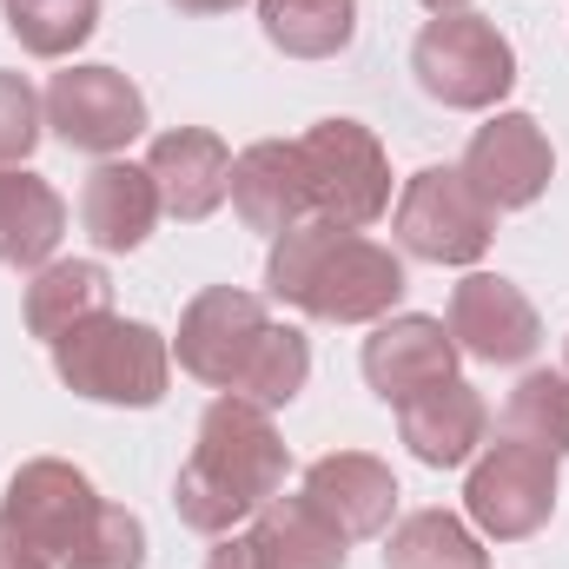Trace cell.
<instances>
[{"instance_id": "6da1fadb", "label": "cell", "mask_w": 569, "mask_h": 569, "mask_svg": "<svg viewBox=\"0 0 569 569\" xmlns=\"http://www.w3.org/2000/svg\"><path fill=\"white\" fill-rule=\"evenodd\" d=\"M284 470H291V450H284L272 411L246 405V398H212L199 437H192V457L179 463L172 477V510L186 530L199 537H226L239 523H252L272 497L284 490Z\"/></svg>"}, {"instance_id": "7a4b0ae2", "label": "cell", "mask_w": 569, "mask_h": 569, "mask_svg": "<svg viewBox=\"0 0 569 569\" xmlns=\"http://www.w3.org/2000/svg\"><path fill=\"white\" fill-rule=\"evenodd\" d=\"M266 291L318 325H378L405 298V259L365 232L305 219L298 232L272 239Z\"/></svg>"}, {"instance_id": "3957f363", "label": "cell", "mask_w": 569, "mask_h": 569, "mask_svg": "<svg viewBox=\"0 0 569 569\" xmlns=\"http://www.w3.org/2000/svg\"><path fill=\"white\" fill-rule=\"evenodd\" d=\"M53 371L73 398L93 405H120V411H152L172 385V338H159L146 318L127 311H100L87 325H73L53 345Z\"/></svg>"}, {"instance_id": "277c9868", "label": "cell", "mask_w": 569, "mask_h": 569, "mask_svg": "<svg viewBox=\"0 0 569 569\" xmlns=\"http://www.w3.org/2000/svg\"><path fill=\"white\" fill-rule=\"evenodd\" d=\"M411 73L437 107L450 113H490L517 87V47L483 13H437L411 40Z\"/></svg>"}, {"instance_id": "5b68a950", "label": "cell", "mask_w": 569, "mask_h": 569, "mask_svg": "<svg viewBox=\"0 0 569 569\" xmlns=\"http://www.w3.org/2000/svg\"><path fill=\"white\" fill-rule=\"evenodd\" d=\"M305 159V192H311V219L365 232L391 212V159L365 120H318L298 133Z\"/></svg>"}, {"instance_id": "8992f818", "label": "cell", "mask_w": 569, "mask_h": 569, "mask_svg": "<svg viewBox=\"0 0 569 569\" xmlns=\"http://www.w3.org/2000/svg\"><path fill=\"white\" fill-rule=\"evenodd\" d=\"M398 246L425 266H477L497 239V212L477 199V186L457 166H425L398 192Z\"/></svg>"}, {"instance_id": "52a82bcc", "label": "cell", "mask_w": 569, "mask_h": 569, "mask_svg": "<svg viewBox=\"0 0 569 569\" xmlns=\"http://www.w3.org/2000/svg\"><path fill=\"white\" fill-rule=\"evenodd\" d=\"M463 517H470L483 537H497V543H523V537H537V530L557 517V457L497 437V443L470 463Z\"/></svg>"}, {"instance_id": "ba28073f", "label": "cell", "mask_w": 569, "mask_h": 569, "mask_svg": "<svg viewBox=\"0 0 569 569\" xmlns=\"http://www.w3.org/2000/svg\"><path fill=\"white\" fill-rule=\"evenodd\" d=\"M100 503L107 497L93 490V477L80 463H67V457H27L7 477V490H0V517L53 569L73 557V543L87 537V523L100 517Z\"/></svg>"}, {"instance_id": "9c48e42d", "label": "cell", "mask_w": 569, "mask_h": 569, "mask_svg": "<svg viewBox=\"0 0 569 569\" xmlns=\"http://www.w3.org/2000/svg\"><path fill=\"white\" fill-rule=\"evenodd\" d=\"M53 140L93 159H113L146 133V93L120 73V67H67L47 80L40 93Z\"/></svg>"}, {"instance_id": "30bf717a", "label": "cell", "mask_w": 569, "mask_h": 569, "mask_svg": "<svg viewBox=\"0 0 569 569\" xmlns=\"http://www.w3.org/2000/svg\"><path fill=\"white\" fill-rule=\"evenodd\" d=\"M266 325H272V311H266L259 291H246V284H206L179 311L172 358H179L186 378H199L212 391H232L239 371H246V358H252V345L266 338Z\"/></svg>"}, {"instance_id": "8fae6325", "label": "cell", "mask_w": 569, "mask_h": 569, "mask_svg": "<svg viewBox=\"0 0 569 569\" xmlns=\"http://www.w3.org/2000/svg\"><path fill=\"white\" fill-rule=\"evenodd\" d=\"M457 172L477 186V199H483L490 212H523V206H537V199L550 192L557 152H550V133H543L530 113H490V120L470 133Z\"/></svg>"}, {"instance_id": "7c38bea8", "label": "cell", "mask_w": 569, "mask_h": 569, "mask_svg": "<svg viewBox=\"0 0 569 569\" xmlns=\"http://www.w3.org/2000/svg\"><path fill=\"white\" fill-rule=\"evenodd\" d=\"M443 325H450L457 351L477 358V365H523V358H537V345H543L537 305L523 298V284L497 279V272L457 279V291H450V318H443Z\"/></svg>"}, {"instance_id": "4fadbf2b", "label": "cell", "mask_w": 569, "mask_h": 569, "mask_svg": "<svg viewBox=\"0 0 569 569\" xmlns=\"http://www.w3.org/2000/svg\"><path fill=\"white\" fill-rule=\"evenodd\" d=\"M457 338L443 318H425V311H398V318H378V331L365 338V385L398 411L405 398H418L430 385L457 378Z\"/></svg>"}, {"instance_id": "5bb4252c", "label": "cell", "mask_w": 569, "mask_h": 569, "mask_svg": "<svg viewBox=\"0 0 569 569\" xmlns=\"http://www.w3.org/2000/svg\"><path fill=\"white\" fill-rule=\"evenodd\" d=\"M146 172L159 186V206L186 226L212 219L232 199V146L206 127H166L146 146Z\"/></svg>"}, {"instance_id": "9a60e30c", "label": "cell", "mask_w": 569, "mask_h": 569, "mask_svg": "<svg viewBox=\"0 0 569 569\" xmlns=\"http://www.w3.org/2000/svg\"><path fill=\"white\" fill-rule=\"evenodd\" d=\"M305 497H311V510H325L351 543L385 537L391 517H398V477H391V463L371 457V450H331V457H318V463L305 470Z\"/></svg>"}, {"instance_id": "2e32d148", "label": "cell", "mask_w": 569, "mask_h": 569, "mask_svg": "<svg viewBox=\"0 0 569 569\" xmlns=\"http://www.w3.org/2000/svg\"><path fill=\"white\" fill-rule=\"evenodd\" d=\"M483 430H490V405L463 378H443V385H430V391L398 405V437L411 443V457L430 463V470L470 463L483 450Z\"/></svg>"}, {"instance_id": "e0dca14e", "label": "cell", "mask_w": 569, "mask_h": 569, "mask_svg": "<svg viewBox=\"0 0 569 569\" xmlns=\"http://www.w3.org/2000/svg\"><path fill=\"white\" fill-rule=\"evenodd\" d=\"M232 212L266 239H284V232H298L311 219L298 140H259L232 159Z\"/></svg>"}, {"instance_id": "ac0fdd59", "label": "cell", "mask_w": 569, "mask_h": 569, "mask_svg": "<svg viewBox=\"0 0 569 569\" xmlns=\"http://www.w3.org/2000/svg\"><path fill=\"white\" fill-rule=\"evenodd\" d=\"M159 186L133 159H100L80 186V226L100 252H140L159 226Z\"/></svg>"}, {"instance_id": "d6986e66", "label": "cell", "mask_w": 569, "mask_h": 569, "mask_svg": "<svg viewBox=\"0 0 569 569\" xmlns=\"http://www.w3.org/2000/svg\"><path fill=\"white\" fill-rule=\"evenodd\" d=\"M60 239H67V199L27 166H0V266L40 272L53 266Z\"/></svg>"}, {"instance_id": "ffe728a7", "label": "cell", "mask_w": 569, "mask_h": 569, "mask_svg": "<svg viewBox=\"0 0 569 569\" xmlns=\"http://www.w3.org/2000/svg\"><path fill=\"white\" fill-rule=\"evenodd\" d=\"M252 543H259L266 569H345L351 563V537L325 510H311L305 490L298 497H272L252 517Z\"/></svg>"}, {"instance_id": "44dd1931", "label": "cell", "mask_w": 569, "mask_h": 569, "mask_svg": "<svg viewBox=\"0 0 569 569\" xmlns=\"http://www.w3.org/2000/svg\"><path fill=\"white\" fill-rule=\"evenodd\" d=\"M100 311H113V279L93 259H53L27 284V331L47 345H60L73 325H87Z\"/></svg>"}, {"instance_id": "7402d4cb", "label": "cell", "mask_w": 569, "mask_h": 569, "mask_svg": "<svg viewBox=\"0 0 569 569\" xmlns=\"http://www.w3.org/2000/svg\"><path fill=\"white\" fill-rule=\"evenodd\" d=\"M385 569H490V550L457 510H411L385 530Z\"/></svg>"}, {"instance_id": "603a6c76", "label": "cell", "mask_w": 569, "mask_h": 569, "mask_svg": "<svg viewBox=\"0 0 569 569\" xmlns=\"http://www.w3.org/2000/svg\"><path fill=\"white\" fill-rule=\"evenodd\" d=\"M259 27L284 60H331L358 40V0H259Z\"/></svg>"}, {"instance_id": "cb8c5ba5", "label": "cell", "mask_w": 569, "mask_h": 569, "mask_svg": "<svg viewBox=\"0 0 569 569\" xmlns=\"http://www.w3.org/2000/svg\"><path fill=\"white\" fill-rule=\"evenodd\" d=\"M497 430H503L510 443L569 457V371H523V378L510 385V398H503Z\"/></svg>"}, {"instance_id": "d4e9b609", "label": "cell", "mask_w": 569, "mask_h": 569, "mask_svg": "<svg viewBox=\"0 0 569 569\" xmlns=\"http://www.w3.org/2000/svg\"><path fill=\"white\" fill-rule=\"evenodd\" d=\"M305 378H311V345H305V331H298V325H266V338L252 345V358H246V371H239V385H232L226 398H246V405H259V411H284V405L305 391Z\"/></svg>"}, {"instance_id": "484cf974", "label": "cell", "mask_w": 569, "mask_h": 569, "mask_svg": "<svg viewBox=\"0 0 569 569\" xmlns=\"http://www.w3.org/2000/svg\"><path fill=\"white\" fill-rule=\"evenodd\" d=\"M0 13L33 60H67L100 27V0H0Z\"/></svg>"}, {"instance_id": "4316f807", "label": "cell", "mask_w": 569, "mask_h": 569, "mask_svg": "<svg viewBox=\"0 0 569 569\" xmlns=\"http://www.w3.org/2000/svg\"><path fill=\"white\" fill-rule=\"evenodd\" d=\"M60 569H146V523L120 503H100V517L87 523V537Z\"/></svg>"}, {"instance_id": "83f0119b", "label": "cell", "mask_w": 569, "mask_h": 569, "mask_svg": "<svg viewBox=\"0 0 569 569\" xmlns=\"http://www.w3.org/2000/svg\"><path fill=\"white\" fill-rule=\"evenodd\" d=\"M40 127H47L40 93L27 87V73H7L0 67V166H20L40 146Z\"/></svg>"}, {"instance_id": "f1b7e54d", "label": "cell", "mask_w": 569, "mask_h": 569, "mask_svg": "<svg viewBox=\"0 0 569 569\" xmlns=\"http://www.w3.org/2000/svg\"><path fill=\"white\" fill-rule=\"evenodd\" d=\"M206 569H266V557H259L252 530H226V537H212V550H206Z\"/></svg>"}, {"instance_id": "f546056e", "label": "cell", "mask_w": 569, "mask_h": 569, "mask_svg": "<svg viewBox=\"0 0 569 569\" xmlns=\"http://www.w3.org/2000/svg\"><path fill=\"white\" fill-rule=\"evenodd\" d=\"M0 569H53V563H47V557H40V550H33L20 530L0 517Z\"/></svg>"}, {"instance_id": "4dcf8cb0", "label": "cell", "mask_w": 569, "mask_h": 569, "mask_svg": "<svg viewBox=\"0 0 569 569\" xmlns=\"http://www.w3.org/2000/svg\"><path fill=\"white\" fill-rule=\"evenodd\" d=\"M172 7H179V13H232L239 0H172Z\"/></svg>"}, {"instance_id": "1f68e13d", "label": "cell", "mask_w": 569, "mask_h": 569, "mask_svg": "<svg viewBox=\"0 0 569 569\" xmlns=\"http://www.w3.org/2000/svg\"><path fill=\"white\" fill-rule=\"evenodd\" d=\"M430 13H463V7H470V0H425Z\"/></svg>"}, {"instance_id": "d6a6232c", "label": "cell", "mask_w": 569, "mask_h": 569, "mask_svg": "<svg viewBox=\"0 0 569 569\" xmlns=\"http://www.w3.org/2000/svg\"><path fill=\"white\" fill-rule=\"evenodd\" d=\"M563 371H569V345H563Z\"/></svg>"}]
</instances>
